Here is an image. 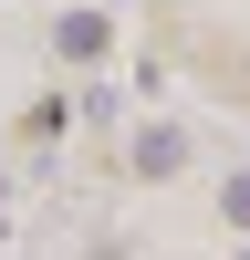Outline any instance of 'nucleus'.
I'll use <instances>...</instances> for the list:
<instances>
[{"label":"nucleus","mask_w":250,"mask_h":260,"mask_svg":"<svg viewBox=\"0 0 250 260\" xmlns=\"http://www.w3.org/2000/svg\"><path fill=\"white\" fill-rule=\"evenodd\" d=\"M52 42H63L73 62H94V52H104V11H63V31H52Z\"/></svg>","instance_id":"2"},{"label":"nucleus","mask_w":250,"mask_h":260,"mask_svg":"<svg viewBox=\"0 0 250 260\" xmlns=\"http://www.w3.org/2000/svg\"><path fill=\"white\" fill-rule=\"evenodd\" d=\"M125 156H136V177H177V167H188V136H177V125H146Z\"/></svg>","instance_id":"1"},{"label":"nucleus","mask_w":250,"mask_h":260,"mask_svg":"<svg viewBox=\"0 0 250 260\" xmlns=\"http://www.w3.org/2000/svg\"><path fill=\"white\" fill-rule=\"evenodd\" d=\"M229 219H240V229H250V177H229Z\"/></svg>","instance_id":"3"}]
</instances>
